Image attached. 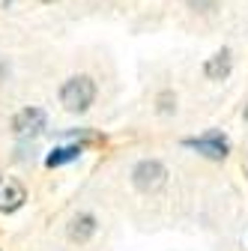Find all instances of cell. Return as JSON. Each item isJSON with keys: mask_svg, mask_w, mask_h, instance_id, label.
<instances>
[{"mask_svg": "<svg viewBox=\"0 0 248 251\" xmlns=\"http://www.w3.org/2000/svg\"><path fill=\"white\" fill-rule=\"evenodd\" d=\"M93 99H96V84H93V78L87 75H78V78H69L63 84V90H60V102H63L66 111H87L93 105Z\"/></svg>", "mask_w": 248, "mask_h": 251, "instance_id": "cell-1", "label": "cell"}, {"mask_svg": "<svg viewBox=\"0 0 248 251\" xmlns=\"http://www.w3.org/2000/svg\"><path fill=\"white\" fill-rule=\"evenodd\" d=\"M165 168L159 165V162H141L138 168H135V174H132V179H135V188H141V192H156V188H162L165 185Z\"/></svg>", "mask_w": 248, "mask_h": 251, "instance_id": "cell-2", "label": "cell"}, {"mask_svg": "<svg viewBox=\"0 0 248 251\" xmlns=\"http://www.w3.org/2000/svg\"><path fill=\"white\" fill-rule=\"evenodd\" d=\"M24 201H27V192L18 179H12V176L0 179V212H15Z\"/></svg>", "mask_w": 248, "mask_h": 251, "instance_id": "cell-3", "label": "cell"}, {"mask_svg": "<svg viewBox=\"0 0 248 251\" xmlns=\"http://www.w3.org/2000/svg\"><path fill=\"white\" fill-rule=\"evenodd\" d=\"M12 129H15V135H21V138L39 135V132L45 129V114H42L39 108H27V111H21V114L12 120Z\"/></svg>", "mask_w": 248, "mask_h": 251, "instance_id": "cell-4", "label": "cell"}, {"mask_svg": "<svg viewBox=\"0 0 248 251\" xmlns=\"http://www.w3.org/2000/svg\"><path fill=\"white\" fill-rule=\"evenodd\" d=\"M198 152L209 155V159H224L227 155V141L219 135V132H209L206 138H198V141H189Z\"/></svg>", "mask_w": 248, "mask_h": 251, "instance_id": "cell-5", "label": "cell"}, {"mask_svg": "<svg viewBox=\"0 0 248 251\" xmlns=\"http://www.w3.org/2000/svg\"><path fill=\"white\" fill-rule=\"evenodd\" d=\"M93 233H96V218L93 215H78L72 222V227H69V239L72 242H87Z\"/></svg>", "mask_w": 248, "mask_h": 251, "instance_id": "cell-6", "label": "cell"}, {"mask_svg": "<svg viewBox=\"0 0 248 251\" xmlns=\"http://www.w3.org/2000/svg\"><path fill=\"white\" fill-rule=\"evenodd\" d=\"M227 72H230V54H227V51L215 54V57L206 63V75H209L212 81H222V78H227Z\"/></svg>", "mask_w": 248, "mask_h": 251, "instance_id": "cell-7", "label": "cell"}, {"mask_svg": "<svg viewBox=\"0 0 248 251\" xmlns=\"http://www.w3.org/2000/svg\"><path fill=\"white\" fill-rule=\"evenodd\" d=\"M78 155H81V147H60V150H54V152L48 155V168H57V165H66V162L78 159Z\"/></svg>", "mask_w": 248, "mask_h": 251, "instance_id": "cell-8", "label": "cell"}, {"mask_svg": "<svg viewBox=\"0 0 248 251\" xmlns=\"http://www.w3.org/2000/svg\"><path fill=\"white\" fill-rule=\"evenodd\" d=\"M42 3H54V0H42Z\"/></svg>", "mask_w": 248, "mask_h": 251, "instance_id": "cell-9", "label": "cell"}]
</instances>
